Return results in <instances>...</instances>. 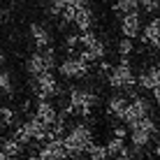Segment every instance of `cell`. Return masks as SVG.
I'll return each mask as SVG.
<instances>
[{
    "label": "cell",
    "instance_id": "cell-1",
    "mask_svg": "<svg viewBox=\"0 0 160 160\" xmlns=\"http://www.w3.org/2000/svg\"><path fill=\"white\" fill-rule=\"evenodd\" d=\"M98 104V93L91 91V88H70V95H68V104H65L63 114H77V116L86 118L91 116V112L95 109Z\"/></svg>",
    "mask_w": 160,
    "mask_h": 160
},
{
    "label": "cell",
    "instance_id": "cell-2",
    "mask_svg": "<svg viewBox=\"0 0 160 160\" xmlns=\"http://www.w3.org/2000/svg\"><path fill=\"white\" fill-rule=\"evenodd\" d=\"M63 142H65V148L70 151V156H81V153H86L88 148H91V144H93V130H91V125L84 123V121L74 123L72 128H68Z\"/></svg>",
    "mask_w": 160,
    "mask_h": 160
},
{
    "label": "cell",
    "instance_id": "cell-3",
    "mask_svg": "<svg viewBox=\"0 0 160 160\" xmlns=\"http://www.w3.org/2000/svg\"><path fill=\"white\" fill-rule=\"evenodd\" d=\"M107 84L114 88V91H128V88H135L137 77L135 70H132L128 58H121V63L112 65V72L107 74Z\"/></svg>",
    "mask_w": 160,
    "mask_h": 160
},
{
    "label": "cell",
    "instance_id": "cell-4",
    "mask_svg": "<svg viewBox=\"0 0 160 160\" xmlns=\"http://www.w3.org/2000/svg\"><path fill=\"white\" fill-rule=\"evenodd\" d=\"M53 65H56V51H53V47H49V49H37L35 53H30L26 70H28L30 77H40V74L51 72Z\"/></svg>",
    "mask_w": 160,
    "mask_h": 160
},
{
    "label": "cell",
    "instance_id": "cell-5",
    "mask_svg": "<svg viewBox=\"0 0 160 160\" xmlns=\"http://www.w3.org/2000/svg\"><path fill=\"white\" fill-rule=\"evenodd\" d=\"M58 72L65 79H84L91 72V63H86L81 56H68L58 63Z\"/></svg>",
    "mask_w": 160,
    "mask_h": 160
},
{
    "label": "cell",
    "instance_id": "cell-6",
    "mask_svg": "<svg viewBox=\"0 0 160 160\" xmlns=\"http://www.w3.org/2000/svg\"><path fill=\"white\" fill-rule=\"evenodd\" d=\"M32 93H35L40 100H51L53 95L60 93V86H58V79L53 77V72H47V74H40V77H32Z\"/></svg>",
    "mask_w": 160,
    "mask_h": 160
},
{
    "label": "cell",
    "instance_id": "cell-7",
    "mask_svg": "<svg viewBox=\"0 0 160 160\" xmlns=\"http://www.w3.org/2000/svg\"><path fill=\"white\" fill-rule=\"evenodd\" d=\"M146 116H151V102H148L146 98L137 95L128 102V109H125V114H123L121 121H123V125H132V123H137V121H142Z\"/></svg>",
    "mask_w": 160,
    "mask_h": 160
},
{
    "label": "cell",
    "instance_id": "cell-8",
    "mask_svg": "<svg viewBox=\"0 0 160 160\" xmlns=\"http://www.w3.org/2000/svg\"><path fill=\"white\" fill-rule=\"evenodd\" d=\"M37 156H40L42 160H68L70 151L65 148L63 139H49V142L42 144V148L37 151Z\"/></svg>",
    "mask_w": 160,
    "mask_h": 160
},
{
    "label": "cell",
    "instance_id": "cell-9",
    "mask_svg": "<svg viewBox=\"0 0 160 160\" xmlns=\"http://www.w3.org/2000/svg\"><path fill=\"white\" fill-rule=\"evenodd\" d=\"M142 28H144V26H142V16H139V12L121 16V32H123V37H128V40H135V37L142 35Z\"/></svg>",
    "mask_w": 160,
    "mask_h": 160
},
{
    "label": "cell",
    "instance_id": "cell-10",
    "mask_svg": "<svg viewBox=\"0 0 160 160\" xmlns=\"http://www.w3.org/2000/svg\"><path fill=\"white\" fill-rule=\"evenodd\" d=\"M32 116H37V118H40L42 123L49 128V125L56 123V118L60 116V114H58L56 104H53L51 100H40V102H37V107H35V114H32Z\"/></svg>",
    "mask_w": 160,
    "mask_h": 160
},
{
    "label": "cell",
    "instance_id": "cell-11",
    "mask_svg": "<svg viewBox=\"0 0 160 160\" xmlns=\"http://www.w3.org/2000/svg\"><path fill=\"white\" fill-rule=\"evenodd\" d=\"M142 42L146 44V47L151 49H160V19L156 16V19H151L148 23L142 28Z\"/></svg>",
    "mask_w": 160,
    "mask_h": 160
},
{
    "label": "cell",
    "instance_id": "cell-12",
    "mask_svg": "<svg viewBox=\"0 0 160 160\" xmlns=\"http://www.w3.org/2000/svg\"><path fill=\"white\" fill-rule=\"evenodd\" d=\"M79 56L84 58L86 63H100V60H104V56H107V47H104V42L98 37V40H93L88 47L81 49Z\"/></svg>",
    "mask_w": 160,
    "mask_h": 160
},
{
    "label": "cell",
    "instance_id": "cell-13",
    "mask_svg": "<svg viewBox=\"0 0 160 160\" xmlns=\"http://www.w3.org/2000/svg\"><path fill=\"white\" fill-rule=\"evenodd\" d=\"M30 40L37 49H49L51 47V30L44 23H30Z\"/></svg>",
    "mask_w": 160,
    "mask_h": 160
},
{
    "label": "cell",
    "instance_id": "cell-14",
    "mask_svg": "<svg viewBox=\"0 0 160 160\" xmlns=\"http://www.w3.org/2000/svg\"><path fill=\"white\" fill-rule=\"evenodd\" d=\"M128 98L125 95H112L107 100V114L109 116H114V118H123V114H125V109H128Z\"/></svg>",
    "mask_w": 160,
    "mask_h": 160
},
{
    "label": "cell",
    "instance_id": "cell-15",
    "mask_svg": "<svg viewBox=\"0 0 160 160\" xmlns=\"http://www.w3.org/2000/svg\"><path fill=\"white\" fill-rule=\"evenodd\" d=\"M156 137L146 135V132H139V130H130V146H132V153H142L144 148H148L153 144Z\"/></svg>",
    "mask_w": 160,
    "mask_h": 160
},
{
    "label": "cell",
    "instance_id": "cell-16",
    "mask_svg": "<svg viewBox=\"0 0 160 160\" xmlns=\"http://www.w3.org/2000/svg\"><path fill=\"white\" fill-rule=\"evenodd\" d=\"M93 21H95V14H93V9H91V7H84V9H79V12L74 14L72 23L79 28V32H86V30L93 28Z\"/></svg>",
    "mask_w": 160,
    "mask_h": 160
},
{
    "label": "cell",
    "instance_id": "cell-17",
    "mask_svg": "<svg viewBox=\"0 0 160 160\" xmlns=\"http://www.w3.org/2000/svg\"><path fill=\"white\" fill-rule=\"evenodd\" d=\"M84 7H88V0H65V9H63V14H60V21H63V23H72L74 14L79 12V9H84Z\"/></svg>",
    "mask_w": 160,
    "mask_h": 160
},
{
    "label": "cell",
    "instance_id": "cell-18",
    "mask_svg": "<svg viewBox=\"0 0 160 160\" xmlns=\"http://www.w3.org/2000/svg\"><path fill=\"white\" fill-rule=\"evenodd\" d=\"M128 128H130V130H139V132H146V135H151V137H156V135H158V123H156V118H153V116H146V118L137 121V123L128 125Z\"/></svg>",
    "mask_w": 160,
    "mask_h": 160
},
{
    "label": "cell",
    "instance_id": "cell-19",
    "mask_svg": "<svg viewBox=\"0 0 160 160\" xmlns=\"http://www.w3.org/2000/svg\"><path fill=\"white\" fill-rule=\"evenodd\" d=\"M114 12L121 16L135 14V12H139V0H116L114 2Z\"/></svg>",
    "mask_w": 160,
    "mask_h": 160
},
{
    "label": "cell",
    "instance_id": "cell-20",
    "mask_svg": "<svg viewBox=\"0 0 160 160\" xmlns=\"http://www.w3.org/2000/svg\"><path fill=\"white\" fill-rule=\"evenodd\" d=\"M107 153H109V158H116V156H123L125 153V139H121V137H112V139L107 142Z\"/></svg>",
    "mask_w": 160,
    "mask_h": 160
},
{
    "label": "cell",
    "instance_id": "cell-21",
    "mask_svg": "<svg viewBox=\"0 0 160 160\" xmlns=\"http://www.w3.org/2000/svg\"><path fill=\"white\" fill-rule=\"evenodd\" d=\"M21 151H23V144H21V142H16L14 137L2 139V153H7V156H12V158H19Z\"/></svg>",
    "mask_w": 160,
    "mask_h": 160
},
{
    "label": "cell",
    "instance_id": "cell-22",
    "mask_svg": "<svg viewBox=\"0 0 160 160\" xmlns=\"http://www.w3.org/2000/svg\"><path fill=\"white\" fill-rule=\"evenodd\" d=\"M0 93H5V95H12L14 93V79L5 68H0Z\"/></svg>",
    "mask_w": 160,
    "mask_h": 160
},
{
    "label": "cell",
    "instance_id": "cell-23",
    "mask_svg": "<svg viewBox=\"0 0 160 160\" xmlns=\"http://www.w3.org/2000/svg\"><path fill=\"white\" fill-rule=\"evenodd\" d=\"M86 158H88V160H107V158H109L107 146H104V144H95V142H93L91 148L86 151Z\"/></svg>",
    "mask_w": 160,
    "mask_h": 160
},
{
    "label": "cell",
    "instance_id": "cell-24",
    "mask_svg": "<svg viewBox=\"0 0 160 160\" xmlns=\"http://www.w3.org/2000/svg\"><path fill=\"white\" fill-rule=\"evenodd\" d=\"M14 139L16 142H21V144H30V142H32V135H30V130H28V125H26V121H23V123H19V125H16V128H14Z\"/></svg>",
    "mask_w": 160,
    "mask_h": 160
},
{
    "label": "cell",
    "instance_id": "cell-25",
    "mask_svg": "<svg viewBox=\"0 0 160 160\" xmlns=\"http://www.w3.org/2000/svg\"><path fill=\"white\" fill-rule=\"evenodd\" d=\"M137 86H139L142 91H153V88H156V81H153V77L148 74V70L137 74Z\"/></svg>",
    "mask_w": 160,
    "mask_h": 160
},
{
    "label": "cell",
    "instance_id": "cell-26",
    "mask_svg": "<svg viewBox=\"0 0 160 160\" xmlns=\"http://www.w3.org/2000/svg\"><path fill=\"white\" fill-rule=\"evenodd\" d=\"M116 51H118V56H121V58H128L130 53L135 51V42L128 40V37H123V40L116 44Z\"/></svg>",
    "mask_w": 160,
    "mask_h": 160
},
{
    "label": "cell",
    "instance_id": "cell-27",
    "mask_svg": "<svg viewBox=\"0 0 160 160\" xmlns=\"http://www.w3.org/2000/svg\"><path fill=\"white\" fill-rule=\"evenodd\" d=\"M12 123H14V109L0 107V128H5V125H12Z\"/></svg>",
    "mask_w": 160,
    "mask_h": 160
},
{
    "label": "cell",
    "instance_id": "cell-28",
    "mask_svg": "<svg viewBox=\"0 0 160 160\" xmlns=\"http://www.w3.org/2000/svg\"><path fill=\"white\" fill-rule=\"evenodd\" d=\"M79 47H81V44H79V35H68V37H65V51H68L70 56H74V51Z\"/></svg>",
    "mask_w": 160,
    "mask_h": 160
},
{
    "label": "cell",
    "instance_id": "cell-29",
    "mask_svg": "<svg viewBox=\"0 0 160 160\" xmlns=\"http://www.w3.org/2000/svg\"><path fill=\"white\" fill-rule=\"evenodd\" d=\"M65 9V0H49V14L51 16H60Z\"/></svg>",
    "mask_w": 160,
    "mask_h": 160
},
{
    "label": "cell",
    "instance_id": "cell-30",
    "mask_svg": "<svg viewBox=\"0 0 160 160\" xmlns=\"http://www.w3.org/2000/svg\"><path fill=\"white\" fill-rule=\"evenodd\" d=\"M139 9L153 14V12H158V9H160V2H158V0H139Z\"/></svg>",
    "mask_w": 160,
    "mask_h": 160
},
{
    "label": "cell",
    "instance_id": "cell-31",
    "mask_svg": "<svg viewBox=\"0 0 160 160\" xmlns=\"http://www.w3.org/2000/svg\"><path fill=\"white\" fill-rule=\"evenodd\" d=\"M114 137L125 139V137H128V125H116V128H114Z\"/></svg>",
    "mask_w": 160,
    "mask_h": 160
},
{
    "label": "cell",
    "instance_id": "cell-32",
    "mask_svg": "<svg viewBox=\"0 0 160 160\" xmlns=\"http://www.w3.org/2000/svg\"><path fill=\"white\" fill-rule=\"evenodd\" d=\"M151 93H153V102H156V104H158V107H160V84H158L156 88H153V91H151Z\"/></svg>",
    "mask_w": 160,
    "mask_h": 160
},
{
    "label": "cell",
    "instance_id": "cell-33",
    "mask_svg": "<svg viewBox=\"0 0 160 160\" xmlns=\"http://www.w3.org/2000/svg\"><path fill=\"white\" fill-rule=\"evenodd\" d=\"M0 160H16V158H12V156H7V153L0 151Z\"/></svg>",
    "mask_w": 160,
    "mask_h": 160
},
{
    "label": "cell",
    "instance_id": "cell-34",
    "mask_svg": "<svg viewBox=\"0 0 160 160\" xmlns=\"http://www.w3.org/2000/svg\"><path fill=\"white\" fill-rule=\"evenodd\" d=\"M26 160H42L40 156H37V153H32V156H28V158H26Z\"/></svg>",
    "mask_w": 160,
    "mask_h": 160
},
{
    "label": "cell",
    "instance_id": "cell-35",
    "mask_svg": "<svg viewBox=\"0 0 160 160\" xmlns=\"http://www.w3.org/2000/svg\"><path fill=\"white\" fill-rule=\"evenodd\" d=\"M68 160H88V158H81V156H70Z\"/></svg>",
    "mask_w": 160,
    "mask_h": 160
},
{
    "label": "cell",
    "instance_id": "cell-36",
    "mask_svg": "<svg viewBox=\"0 0 160 160\" xmlns=\"http://www.w3.org/2000/svg\"><path fill=\"white\" fill-rule=\"evenodd\" d=\"M132 160H151V158H144V156H135Z\"/></svg>",
    "mask_w": 160,
    "mask_h": 160
},
{
    "label": "cell",
    "instance_id": "cell-37",
    "mask_svg": "<svg viewBox=\"0 0 160 160\" xmlns=\"http://www.w3.org/2000/svg\"><path fill=\"white\" fill-rule=\"evenodd\" d=\"M5 63V56H2V53H0V65H2Z\"/></svg>",
    "mask_w": 160,
    "mask_h": 160
},
{
    "label": "cell",
    "instance_id": "cell-38",
    "mask_svg": "<svg viewBox=\"0 0 160 160\" xmlns=\"http://www.w3.org/2000/svg\"><path fill=\"white\" fill-rule=\"evenodd\" d=\"M158 2H160V0H158Z\"/></svg>",
    "mask_w": 160,
    "mask_h": 160
}]
</instances>
